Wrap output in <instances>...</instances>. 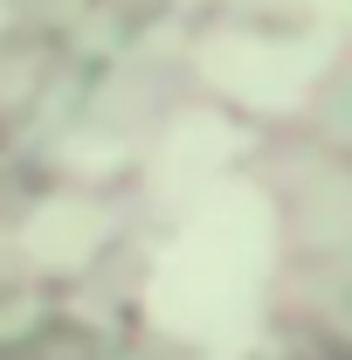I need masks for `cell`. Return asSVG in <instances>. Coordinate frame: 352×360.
I'll return each mask as SVG.
<instances>
[{
	"label": "cell",
	"instance_id": "6da1fadb",
	"mask_svg": "<svg viewBox=\"0 0 352 360\" xmlns=\"http://www.w3.org/2000/svg\"><path fill=\"white\" fill-rule=\"evenodd\" d=\"M311 7H325V14H352V0H311Z\"/></svg>",
	"mask_w": 352,
	"mask_h": 360
}]
</instances>
